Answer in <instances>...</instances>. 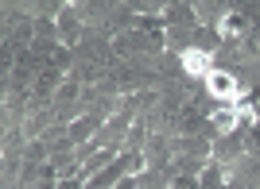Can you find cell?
I'll return each mask as SVG.
<instances>
[{"label": "cell", "mask_w": 260, "mask_h": 189, "mask_svg": "<svg viewBox=\"0 0 260 189\" xmlns=\"http://www.w3.org/2000/svg\"><path fill=\"white\" fill-rule=\"evenodd\" d=\"M210 93L217 97V101H237V81H233V74H225V70H214V74L206 77Z\"/></svg>", "instance_id": "cell-1"}, {"label": "cell", "mask_w": 260, "mask_h": 189, "mask_svg": "<svg viewBox=\"0 0 260 189\" xmlns=\"http://www.w3.org/2000/svg\"><path fill=\"white\" fill-rule=\"evenodd\" d=\"M183 66H186V74H194V77H210L214 74V70H210V54H202V51H186Z\"/></svg>", "instance_id": "cell-2"}, {"label": "cell", "mask_w": 260, "mask_h": 189, "mask_svg": "<svg viewBox=\"0 0 260 189\" xmlns=\"http://www.w3.org/2000/svg\"><path fill=\"white\" fill-rule=\"evenodd\" d=\"M241 27H245V20H241V16H225V23H221V35H237Z\"/></svg>", "instance_id": "cell-3"}]
</instances>
